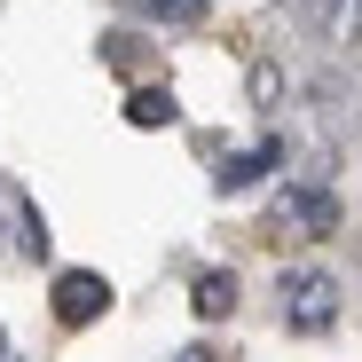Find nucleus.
I'll return each mask as SVG.
<instances>
[{
    "label": "nucleus",
    "mask_w": 362,
    "mask_h": 362,
    "mask_svg": "<svg viewBox=\"0 0 362 362\" xmlns=\"http://www.w3.org/2000/svg\"><path fill=\"white\" fill-rule=\"evenodd\" d=\"M276 308H284L291 331H331V315H339V276H323V268H284Z\"/></svg>",
    "instance_id": "nucleus-1"
},
{
    "label": "nucleus",
    "mask_w": 362,
    "mask_h": 362,
    "mask_svg": "<svg viewBox=\"0 0 362 362\" xmlns=\"http://www.w3.org/2000/svg\"><path fill=\"white\" fill-rule=\"evenodd\" d=\"M103 308H110V284L95 268H64V276H55V323H64V331H87Z\"/></svg>",
    "instance_id": "nucleus-2"
},
{
    "label": "nucleus",
    "mask_w": 362,
    "mask_h": 362,
    "mask_svg": "<svg viewBox=\"0 0 362 362\" xmlns=\"http://www.w3.org/2000/svg\"><path fill=\"white\" fill-rule=\"evenodd\" d=\"M284 213L299 221V236H331V228H339V205H331L323 189H284Z\"/></svg>",
    "instance_id": "nucleus-3"
},
{
    "label": "nucleus",
    "mask_w": 362,
    "mask_h": 362,
    "mask_svg": "<svg viewBox=\"0 0 362 362\" xmlns=\"http://www.w3.org/2000/svg\"><path fill=\"white\" fill-rule=\"evenodd\" d=\"M276 158H284V142H260V150H236L228 165H213V181H221V189H252V181H260V173H268Z\"/></svg>",
    "instance_id": "nucleus-4"
},
{
    "label": "nucleus",
    "mask_w": 362,
    "mask_h": 362,
    "mask_svg": "<svg viewBox=\"0 0 362 362\" xmlns=\"http://www.w3.org/2000/svg\"><path fill=\"white\" fill-rule=\"evenodd\" d=\"M189 299H197V315H228V308H236V276H228V268H205V276L189 284Z\"/></svg>",
    "instance_id": "nucleus-5"
},
{
    "label": "nucleus",
    "mask_w": 362,
    "mask_h": 362,
    "mask_svg": "<svg viewBox=\"0 0 362 362\" xmlns=\"http://www.w3.org/2000/svg\"><path fill=\"white\" fill-rule=\"evenodd\" d=\"M127 118H134V127H173L181 110H173V95H165V87H134V103H127Z\"/></svg>",
    "instance_id": "nucleus-6"
},
{
    "label": "nucleus",
    "mask_w": 362,
    "mask_h": 362,
    "mask_svg": "<svg viewBox=\"0 0 362 362\" xmlns=\"http://www.w3.org/2000/svg\"><path fill=\"white\" fill-rule=\"evenodd\" d=\"M127 8H142V16H158V24H197L205 0H127Z\"/></svg>",
    "instance_id": "nucleus-7"
},
{
    "label": "nucleus",
    "mask_w": 362,
    "mask_h": 362,
    "mask_svg": "<svg viewBox=\"0 0 362 362\" xmlns=\"http://www.w3.org/2000/svg\"><path fill=\"white\" fill-rule=\"evenodd\" d=\"M181 362H221V354L213 346H181Z\"/></svg>",
    "instance_id": "nucleus-8"
},
{
    "label": "nucleus",
    "mask_w": 362,
    "mask_h": 362,
    "mask_svg": "<svg viewBox=\"0 0 362 362\" xmlns=\"http://www.w3.org/2000/svg\"><path fill=\"white\" fill-rule=\"evenodd\" d=\"M0 362H8V339H0Z\"/></svg>",
    "instance_id": "nucleus-9"
}]
</instances>
